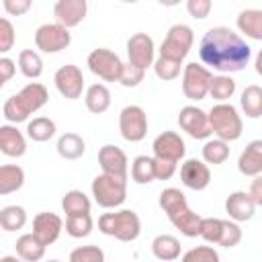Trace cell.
Masks as SVG:
<instances>
[{
	"mask_svg": "<svg viewBox=\"0 0 262 262\" xmlns=\"http://www.w3.org/2000/svg\"><path fill=\"white\" fill-rule=\"evenodd\" d=\"M70 43H72L70 29L59 23H47L35 31V45L43 53H57L66 49Z\"/></svg>",
	"mask_w": 262,
	"mask_h": 262,
	"instance_id": "cell-10",
	"label": "cell"
},
{
	"mask_svg": "<svg viewBox=\"0 0 262 262\" xmlns=\"http://www.w3.org/2000/svg\"><path fill=\"white\" fill-rule=\"evenodd\" d=\"M88 12V0H57L53 6L55 20L68 29L78 27Z\"/></svg>",
	"mask_w": 262,
	"mask_h": 262,
	"instance_id": "cell-17",
	"label": "cell"
},
{
	"mask_svg": "<svg viewBox=\"0 0 262 262\" xmlns=\"http://www.w3.org/2000/svg\"><path fill=\"white\" fill-rule=\"evenodd\" d=\"M92 196L102 209H115L127 199V178L115 174H98L92 180Z\"/></svg>",
	"mask_w": 262,
	"mask_h": 262,
	"instance_id": "cell-6",
	"label": "cell"
},
{
	"mask_svg": "<svg viewBox=\"0 0 262 262\" xmlns=\"http://www.w3.org/2000/svg\"><path fill=\"white\" fill-rule=\"evenodd\" d=\"M180 66H182V61L160 55V57L154 61V72H156V76H158L160 80L168 82V80H174V78L180 76Z\"/></svg>",
	"mask_w": 262,
	"mask_h": 262,
	"instance_id": "cell-39",
	"label": "cell"
},
{
	"mask_svg": "<svg viewBox=\"0 0 262 262\" xmlns=\"http://www.w3.org/2000/svg\"><path fill=\"white\" fill-rule=\"evenodd\" d=\"M25 184V170L14 164H4L0 166V194H10L16 192Z\"/></svg>",
	"mask_w": 262,
	"mask_h": 262,
	"instance_id": "cell-27",
	"label": "cell"
},
{
	"mask_svg": "<svg viewBox=\"0 0 262 262\" xmlns=\"http://www.w3.org/2000/svg\"><path fill=\"white\" fill-rule=\"evenodd\" d=\"M61 229H63V221H61V217L55 215V213L43 211V213L35 215V219H33V233H35L45 246H51L53 242H57Z\"/></svg>",
	"mask_w": 262,
	"mask_h": 262,
	"instance_id": "cell-19",
	"label": "cell"
},
{
	"mask_svg": "<svg viewBox=\"0 0 262 262\" xmlns=\"http://www.w3.org/2000/svg\"><path fill=\"white\" fill-rule=\"evenodd\" d=\"M199 55L201 61L207 63L209 68L221 74H231V72H242L250 63L252 49L229 27H213L203 35L199 45Z\"/></svg>",
	"mask_w": 262,
	"mask_h": 262,
	"instance_id": "cell-1",
	"label": "cell"
},
{
	"mask_svg": "<svg viewBox=\"0 0 262 262\" xmlns=\"http://www.w3.org/2000/svg\"><path fill=\"white\" fill-rule=\"evenodd\" d=\"M213 8V2L211 0H186V10L192 18H207L209 12Z\"/></svg>",
	"mask_w": 262,
	"mask_h": 262,
	"instance_id": "cell-46",
	"label": "cell"
},
{
	"mask_svg": "<svg viewBox=\"0 0 262 262\" xmlns=\"http://www.w3.org/2000/svg\"><path fill=\"white\" fill-rule=\"evenodd\" d=\"M16 72V66L10 57H0V86H4Z\"/></svg>",
	"mask_w": 262,
	"mask_h": 262,
	"instance_id": "cell-48",
	"label": "cell"
},
{
	"mask_svg": "<svg viewBox=\"0 0 262 262\" xmlns=\"http://www.w3.org/2000/svg\"><path fill=\"white\" fill-rule=\"evenodd\" d=\"M27 135L33 141H49L55 135V123L47 117H35L33 121H29L27 125Z\"/></svg>",
	"mask_w": 262,
	"mask_h": 262,
	"instance_id": "cell-34",
	"label": "cell"
},
{
	"mask_svg": "<svg viewBox=\"0 0 262 262\" xmlns=\"http://www.w3.org/2000/svg\"><path fill=\"white\" fill-rule=\"evenodd\" d=\"M229 158V141H223V139H209L205 145H203V160L207 164H223L225 160Z\"/></svg>",
	"mask_w": 262,
	"mask_h": 262,
	"instance_id": "cell-35",
	"label": "cell"
},
{
	"mask_svg": "<svg viewBox=\"0 0 262 262\" xmlns=\"http://www.w3.org/2000/svg\"><path fill=\"white\" fill-rule=\"evenodd\" d=\"M176 164L178 162H172V160H164V158H158L154 156V166H156V178L158 180H170L176 172Z\"/></svg>",
	"mask_w": 262,
	"mask_h": 262,
	"instance_id": "cell-45",
	"label": "cell"
},
{
	"mask_svg": "<svg viewBox=\"0 0 262 262\" xmlns=\"http://www.w3.org/2000/svg\"><path fill=\"white\" fill-rule=\"evenodd\" d=\"M192 41H194V35L188 25H172L166 33V39L162 41L160 55L184 61V57L192 47Z\"/></svg>",
	"mask_w": 262,
	"mask_h": 262,
	"instance_id": "cell-9",
	"label": "cell"
},
{
	"mask_svg": "<svg viewBox=\"0 0 262 262\" xmlns=\"http://www.w3.org/2000/svg\"><path fill=\"white\" fill-rule=\"evenodd\" d=\"M182 260L184 262H219V254L211 246H199L182 254Z\"/></svg>",
	"mask_w": 262,
	"mask_h": 262,
	"instance_id": "cell-42",
	"label": "cell"
},
{
	"mask_svg": "<svg viewBox=\"0 0 262 262\" xmlns=\"http://www.w3.org/2000/svg\"><path fill=\"white\" fill-rule=\"evenodd\" d=\"M154 39L147 35V33H135L129 37L127 41V57L133 66L141 68V70H147L149 66H154Z\"/></svg>",
	"mask_w": 262,
	"mask_h": 262,
	"instance_id": "cell-14",
	"label": "cell"
},
{
	"mask_svg": "<svg viewBox=\"0 0 262 262\" xmlns=\"http://www.w3.org/2000/svg\"><path fill=\"white\" fill-rule=\"evenodd\" d=\"M16 248V256L25 262H39L45 256V244L35 235V233H25L16 239L14 244Z\"/></svg>",
	"mask_w": 262,
	"mask_h": 262,
	"instance_id": "cell-23",
	"label": "cell"
},
{
	"mask_svg": "<svg viewBox=\"0 0 262 262\" xmlns=\"http://www.w3.org/2000/svg\"><path fill=\"white\" fill-rule=\"evenodd\" d=\"M53 82H55V88L57 92L63 96V98H70V100H76L82 96V90H84V76H82V70L74 63H66L61 66L55 76H53Z\"/></svg>",
	"mask_w": 262,
	"mask_h": 262,
	"instance_id": "cell-13",
	"label": "cell"
},
{
	"mask_svg": "<svg viewBox=\"0 0 262 262\" xmlns=\"http://www.w3.org/2000/svg\"><path fill=\"white\" fill-rule=\"evenodd\" d=\"M98 229L104 235L117 237L121 242H133L141 233V219L131 209H123L117 213H102L98 217Z\"/></svg>",
	"mask_w": 262,
	"mask_h": 262,
	"instance_id": "cell-4",
	"label": "cell"
},
{
	"mask_svg": "<svg viewBox=\"0 0 262 262\" xmlns=\"http://www.w3.org/2000/svg\"><path fill=\"white\" fill-rule=\"evenodd\" d=\"M151 149H154V156L158 158H164V160H172V162H180L184 158V151H186V145H184V139L174 133V131H164L160 133L154 143H151Z\"/></svg>",
	"mask_w": 262,
	"mask_h": 262,
	"instance_id": "cell-16",
	"label": "cell"
},
{
	"mask_svg": "<svg viewBox=\"0 0 262 262\" xmlns=\"http://www.w3.org/2000/svg\"><path fill=\"white\" fill-rule=\"evenodd\" d=\"M92 227H94V221H92L90 213H76V215H68V219H66V233L76 239L90 235Z\"/></svg>",
	"mask_w": 262,
	"mask_h": 262,
	"instance_id": "cell-33",
	"label": "cell"
},
{
	"mask_svg": "<svg viewBox=\"0 0 262 262\" xmlns=\"http://www.w3.org/2000/svg\"><path fill=\"white\" fill-rule=\"evenodd\" d=\"M143 76H145V70L133 66L131 61H127V63H123V72H121L119 82L125 88H135V86H139L143 82Z\"/></svg>",
	"mask_w": 262,
	"mask_h": 262,
	"instance_id": "cell-41",
	"label": "cell"
},
{
	"mask_svg": "<svg viewBox=\"0 0 262 262\" xmlns=\"http://www.w3.org/2000/svg\"><path fill=\"white\" fill-rule=\"evenodd\" d=\"M84 102L90 113L102 115L111 106V92L104 84H92V86H88V90L84 94Z\"/></svg>",
	"mask_w": 262,
	"mask_h": 262,
	"instance_id": "cell-25",
	"label": "cell"
},
{
	"mask_svg": "<svg viewBox=\"0 0 262 262\" xmlns=\"http://www.w3.org/2000/svg\"><path fill=\"white\" fill-rule=\"evenodd\" d=\"M119 131L123 139L137 143L147 135V115L141 106L129 104L119 113Z\"/></svg>",
	"mask_w": 262,
	"mask_h": 262,
	"instance_id": "cell-11",
	"label": "cell"
},
{
	"mask_svg": "<svg viewBox=\"0 0 262 262\" xmlns=\"http://www.w3.org/2000/svg\"><path fill=\"white\" fill-rule=\"evenodd\" d=\"M55 147H57V154L63 160H78L86 151V143H84V139L78 133H63L57 139V145Z\"/></svg>",
	"mask_w": 262,
	"mask_h": 262,
	"instance_id": "cell-28",
	"label": "cell"
},
{
	"mask_svg": "<svg viewBox=\"0 0 262 262\" xmlns=\"http://www.w3.org/2000/svg\"><path fill=\"white\" fill-rule=\"evenodd\" d=\"M121 2H127V4H135V2H139V0H121Z\"/></svg>",
	"mask_w": 262,
	"mask_h": 262,
	"instance_id": "cell-53",
	"label": "cell"
},
{
	"mask_svg": "<svg viewBox=\"0 0 262 262\" xmlns=\"http://www.w3.org/2000/svg\"><path fill=\"white\" fill-rule=\"evenodd\" d=\"M90 72L98 78H102L104 82H119L121 78V72H123V61L121 57L106 49V47H98L94 51H90L88 59H86Z\"/></svg>",
	"mask_w": 262,
	"mask_h": 262,
	"instance_id": "cell-8",
	"label": "cell"
},
{
	"mask_svg": "<svg viewBox=\"0 0 262 262\" xmlns=\"http://www.w3.org/2000/svg\"><path fill=\"white\" fill-rule=\"evenodd\" d=\"M254 68H256V74H258V76H262V49H260V51H258V55H256Z\"/></svg>",
	"mask_w": 262,
	"mask_h": 262,
	"instance_id": "cell-50",
	"label": "cell"
},
{
	"mask_svg": "<svg viewBox=\"0 0 262 262\" xmlns=\"http://www.w3.org/2000/svg\"><path fill=\"white\" fill-rule=\"evenodd\" d=\"M256 201L246 190H235L225 199V213L233 221H250L256 213Z\"/></svg>",
	"mask_w": 262,
	"mask_h": 262,
	"instance_id": "cell-18",
	"label": "cell"
},
{
	"mask_svg": "<svg viewBox=\"0 0 262 262\" xmlns=\"http://www.w3.org/2000/svg\"><path fill=\"white\" fill-rule=\"evenodd\" d=\"M160 209L166 213V217L170 219V223L186 237H196L201 233V221L203 217H199L186 203V196L180 188H164L160 192Z\"/></svg>",
	"mask_w": 262,
	"mask_h": 262,
	"instance_id": "cell-2",
	"label": "cell"
},
{
	"mask_svg": "<svg viewBox=\"0 0 262 262\" xmlns=\"http://www.w3.org/2000/svg\"><path fill=\"white\" fill-rule=\"evenodd\" d=\"M209 94H211L215 100H219V102L229 100V98L235 94V80L229 78V76H213Z\"/></svg>",
	"mask_w": 262,
	"mask_h": 262,
	"instance_id": "cell-37",
	"label": "cell"
},
{
	"mask_svg": "<svg viewBox=\"0 0 262 262\" xmlns=\"http://www.w3.org/2000/svg\"><path fill=\"white\" fill-rule=\"evenodd\" d=\"M178 125L182 131H186L192 139H209L211 137V125H209V113L203 108L188 104L182 106L178 113Z\"/></svg>",
	"mask_w": 262,
	"mask_h": 262,
	"instance_id": "cell-12",
	"label": "cell"
},
{
	"mask_svg": "<svg viewBox=\"0 0 262 262\" xmlns=\"http://www.w3.org/2000/svg\"><path fill=\"white\" fill-rule=\"evenodd\" d=\"M14 45V27L8 18H0V51L6 53Z\"/></svg>",
	"mask_w": 262,
	"mask_h": 262,
	"instance_id": "cell-44",
	"label": "cell"
},
{
	"mask_svg": "<svg viewBox=\"0 0 262 262\" xmlns=\"http://www.w3.org/2000/svg\"><path fill=\"white\" fill-rule=\"evenodd\" d=\"M237 170L244 176H258L262 174V139H254L246 145V149L237 158Z\"/></svg>",
	"mask_w": 262,
	"mask_h": 262,
	"instance_id": "cell-21",
	"label": "cell"
},
{
	"mask_svg": "<svg viewBox=\"0 0 262 262\" xmlns=\"http://www.w3.org/2000/svg\"><path fill=\"white\" fill-rule=\"evenodd\" d=\"M47 100H49L47 88L39 82H31L25 88H20V92H16L14 96H10L4 102L2 115L8 123H23L29 119V115H33L41 106H45Z\"/></svg>",
	"mask_w": 262,
	"mask_h": 262,
	"instance_id": "cell-3",
	"label": "cell"
},
{
	"mask_svg": "<svg viewBox=\"0 0 262 262\" xmlns=\"http://www.w3.org/2000/svg\"><path fill=\"white\" fill-rule=\"evenodd\" d=\"M61 209L66 215L90 213V199L82 190H68L61 199Z\"/></svg>",
	"mask_w": 262,
	"mask_h": 262,
	"instance_id": "cell-36",
	"label": "cell"
},
{
	"mask_svg": "<svg viewBox=\"0 0 262 262\" xmlns=\"http://www.w3.org/2000/svg\"><path fill=\"white\" fill-rule=\"evenodd\" d=\"M27 223V211L18 205H8L2 207L0 211V227L4 231H18Z\"/></svg>",
	"mask_w": 262,
	"mask_h": 262,
	"instance_id": "cell-30",
	"label": "cell"
},
{
	"mask_svg": "<svg viewBox=\"0 0 262 262\" xmlns=\"http://www.w3.org/2000/svg\"><path fill=\"white\" fill-rule=\"evenodd\" d=\"M180 180L190 190H205L211 182V170L207 162L190 158L180 166Z\"/></svg>",
	"mask_w": 262,
	"mask_h": 262,
	"instance_id": "cell-15",
	"label": "cell"
},
{
	"mask_svg": "<svg viewBox=\"0 0 262 262\" xmlns=\"http://www.w3.org/2000/svg\"><path fill=\"white\" fill-rule=\"evenodd\" d=\"M239 106H242L244 115L250 119L262 117V88L256 84L246 86L242 92V98H239Z\"/></svg>",
	"mask_w": 262,
	"mask_h": 262,
	"instance_id": "cell-29",
	"label": "cell"
},
{
	"mask_svg": "<svg viewBox=\"0 0 262 262\" xmlns=\"http://www.w3.org/2000/svg\"><path fill=\"white\" fill-rule=\"evenodd\" d=\"M209 125L211 131L223 141H235L242 137L244 131V123L237 108L227 102H219L209 111Z\"/></svg>",
	"mask_w": 262,
	"mask_h": 262,
	"instance_id": "cell-5",
	"label": "cell"
},
{
	"mask_svg": "<svg viewBox=\"0 0 262 262\" xmlns=\"http://www.w3.org/2000/svg\"><path fill=\"white\" fill-rule=\"evenodd\" d=\"M242 242V229L237 225V221H229L225 219V227H223V235H221V242L219 246L221 248H233Z\"/></svg>",
	"mask_w": 262,
	"mask_h": 262,
	"instance_id": "cell-43",
	"label": "cell"
},
{
	"mask_svg": "<svg viewBox=\"0 0 262 262\" xmlns=\"http://www.w3.org/2000/svg\"><path fill=\"white\" fill-rule=\"evenodd\" d=\"M18 68H20V72H23L25 78L35 80V78H39L43 74V59H41V55L37 51L23 49L18 53Z\"/></svg>",
	"mask_w": 262,
	"mask_h": 262,
	"instance_id": "cell-31",
	"label": "cell"
},
{
	"mask_svg": "<svg viewBox=\"0 0 262 262\" xmlns=\"http://www.w3.org/2000/svg\"><path fill=\"white\" fill-rule=\"evenodd\" d=\"M70 262H104V252L98 246H80L72 250Z\"/></svg>",
	"mask_w": 262,
	"mask_h": 262,
	"instance_id": "cell-40",
	"label": "cell"
},
{
	"mask_svg": "<svg viewBox=\"0 0 262 262\" xmlns=\"http://www.w3.org/2000/svg\"><path fill=\"white\" fill-rule=\"evenodd\" d=\"M98 164L102 168V172L106 174H115V176H123L127 178V156L121 147L117 145H102L98 151Z\"/></svg>",
	"mask_w": 262,
	"mask_h": 262,
	"instance_id": "cell-20",
	"label": "cell"
},
{
	"mask_svg": "<svg viewBox=\"0 0 262 262\" xmlns=\"http://www.w3.org/2000/svg\"><path fill=\"white\" fill-rule=\"evenodd\" d=\"M151 254L158 260H164V262L176 260V258H180V242L174 235L162 233V235L154 237V242H151Z\"/></svg>",
	"mask_w": 262,
	"mask_h": 262,
	"instance_id": "cell-26",
	"label": "cell"
},
{
	"mask_svg": "<svg viewBox=\"0 0 262 262\" xmlns=\"http://www.w3.org/2000/svg\"><path fill=\"white\" fill-rule=\"evenodd\" d=\"M0 151L8 158H20L27 151L25 135L14 125H2L0 127Z\"/></svg>",
	"mask_w": 262,
	"mask_h": 262,
	"instance_id": "cell-22",
	"label": "cell"
},
{
	"mask_svg": "<svg viewBox=\"0 0 262 262\" xmlns=\"http://www.w3.org/2000/svg\"><path fill=\"white\" fill-rule=\"evenodd\" d=\"M237 29L254 41H262V8H248L237 14Z\"/></svg>",
	"mask_w": 262,
	"mask_h": 262,
	"instance_id": "cell-24",
	"label": "cell"
},
{
	"mask_svg": "<svg viewBox=\"0 0 262 262\" xmlns=\"http://www.w3.org/2000/svg\"><path fill=\"white\" fill-rule=\"evenodd\" d=\"M162 6H178L182 0H158Z\"/></svg>",
	"mask_w": 262,
	"mask_h": 262,
	"instance_id": "cell-51",
	"label": "cell"
},
{
	"mask_svg": "<svg viewBox=\"0 0 262 262\" xmlns=\"http://www.w3.org/2000/svg\"><path fill=\"white\" fill-rule=\"evenodd\" d=\"M211 82H213V74L196 63V61H190L184 66V72H182V92L188 100H203L207 94H209V88H211Z\"/></svg>",
	"mask_w": 262,
	"mask_h": 262,
	"instance_id": "cell-7",
	"label": "cell"
},
{
	"mask_svg": "<svg viewBox=\"0 0 262 262\" xmlns=\"http://www.w3.org/2000/svg\"><path fill=\"white\" fill-rule=\"evenodd\" d=\"M2 262H16V258H14V256H4Z\"/></svg>",
	"mask_w": 262,
	"mask_h": 262,
	"instance_id": "cell-52",
	"label": "cell"
},
{
	"mask_svg": "<svg viewBox=\"0 0 262 262\" xmlns=\"http://www.w3.org/2000/svg\"><path fill=\"white\" fill-rule=\"evenodd\" d=\"M131 178L137 184H149L156 180V166H154V158L147 156H137L131 164Z\"/></svg>",
	"mask_w": 262,
	"mask_h": 262,
	"instance_id": "cell-32",
	"label": "cell"
},
{
	"mask_svg": "<svg viewBox=\"0 0 262 262\" xmlns=\"http://www.w3.org/2000/svg\"><path fill=\"white\" fill-rule=\"evenodd\" d=\"M223 227H225V219H217V217H203L199 237H203L207 244H217V246H219L221 235H223Z\"/></svg>",
	"mask_w": 262,
	"mask_h": 262,
	"instance_id": "cell-38",
	"label": "cell"
},
{
	"mask_svg": "<svg viewBox=\"0 0 262 262\" xmlns=\"http://www.w3.org/2000/svg\"><path fill=\"white\" fill-rule=\"evenodd\" d=\"M248 192L252 194V199L256 201V205H258V207H262V174L254 176V180H252V184H250V190H248Z\"/></svg>",
	"mask_w": 262,
	"mask_h": 262,
	"instance_id": "cell-49",
	"label": "cell"
},
{
	"mask_svg": "<svg viewBox=\"0 0 262 262\" xmlns=\"http://www.w3.org/2000/svg\"><path fill=\"white\" fill-rule=\"evenodd\" d=\"M33 0H2V6L6 10V14L10 16H23L31 10Z\"/></svg>",
	"mask_w": 262,
	"mask_h": 262,
	"instance_id": "cell-47",
	"label": "cell"
}]
</instances>
